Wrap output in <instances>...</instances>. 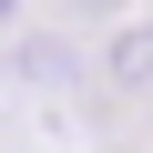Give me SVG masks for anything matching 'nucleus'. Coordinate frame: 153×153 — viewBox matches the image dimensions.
Listing matches in <instances>:
<instances>
[{
  "instance_id": "obj_1",
  "label": "nucleus",
  "mask_w": 153,
  "mask_h": 153,
  "mask_svg": "<svg viewBox=\"0 0 153 153\" xmlns=\"http://www.w3.org/2000/svg\"><path fill=\"white\" fill-rule=\"evenodd\" d=\"M102 82H112L123 102H153V21H123V31L102 41Z\"/></svg>"
}]
</instances>
